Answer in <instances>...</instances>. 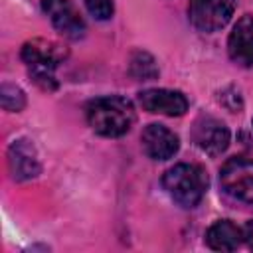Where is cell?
<instances>
[{
	"mask_svg": "<svg viewBox=\"0 0 253 253\" xmlns=\"http://www.w3.org/2000/svg\"><path fill=\"white\" fill-rule=\"evenodd\" d=\"M0 103L4 111L10 113H18L26 107V95L20 87L12 85V83H2L0 87Z\"/></svg>",
	"mask_w": 253,
	"mask_h": 253,
	"instance_id": "obj_14",
	"label": "cell"
},
{
	"mask_svg": "<svg viewBox=\"0 0 253 253\" xmlns=\"http://www.w3.org/2000/svg\"><path fill=\"white\" fill-rule=\"evenodd\" d=\"M67 49L51 40H32L22 47V59L30 67L32 79L45 91L57 89V79L53 75L55 67L63 63Z\"/></svg>",
	"mask_w": 253,
	"mask_h": 253,
	"instance_id": "obj_2",
	"label": "cell"
},
{
	"mask_svg": "<svg viewBox=\"0 0 253 253\" xmlns=\"http://www.w3.org/2000/svg\"><path fill=\"white\" fill-rule=\"evenodd\" d=\"M192 140L202 152L210 156H217L229 144V128L219 119L202 115L196 119L192 126Z\"/></svg>",
	"mask_w": 253,
	"mask_h": 253,
	"instance_id": "obj_6",
	"label": "cell"
},
{
	"mask_svg": "<svg viewBox=\"0 0 253 253\" xmlns=\"http://www.w3.org/2000/svg\"><path fill=\"white\" fill-rule=\"evenodd\" d=\"M162 186L180 208H194L208 190V176L202 166L176 164L164 172Z\"/></svg>",
	"mask_w": 253,
	"mask_h": 253,
	"instance_id": "obj_3",
	"label": "cell"
},
{
	"mask_svg": "<svg viewBox=\"0 0 253 253\" xmlns=\"http://www.w3.org/2000/svg\"><path fill=\"white\" fill-rule=\"evenodd\" d=\"M227 51L235 63L243 67L253 65V16L237 20L227 40Z\"/></svg>",
	"mask_w": 253,
	"mask_h": 253,
	"instance_id": "obj_11",
	"label": "cell"
},
{
	"mask_svg": "<svg viewBox=\"0 0 253 253\" xmlns=\"http://www.w3.org/2000/svg\"><path fill=\"white\" fill-rule=\"evenodd\" d=\"M206 241L215 251H235L243 241V233L233 221L219 219L208 229Z\"/></svg>",
	"mask_w": 253,
	"mask_h": 253,
	"instance_id": "obj_12",
	"label": "cell"
},
{
	"mask_svg": "<svg viewBox=\"0 0 253 253\" xmlns=\"http://www.w3.org/2000/svg\"><path fill=\"white\" fill-rule=\"evenodd\" d=\"M140 140H142V148L146 156H150L152 160H168L180 148L178 136L164 125H156V123L148 125L142 130Z\"/></svg>",
	"mask_w": 253,
	"mask_h": 253,
	"instance_id": "obj_10",
	"label": "cell"
},
{
	"mask_svg": "<svg viewBox=\"0 0 253 253\" xmlns=\"http://www.w3.org/2000/svg\"><path fill=\"white\" fill-rule=\"evenodd\" d=\"M241 233H243V241H245V245L253 251V219L245 221V225L241 227Z\"/></svg>",
	"mask_w": 253,
	"mask_h": 253,
	"instance_id": "obj_16",
	"label": "cell"
},
{
	"mask_svg": "<svg viewBox=\"0 0 253 253\" xmlns=\"http://www.w3.org/2000/svg\"><path fill=\"white\" fill-rule=\"evenodd\" d=\"M42 10L51 20L53 28L69 40H79L85 34V22L69 0H42Z\"/></svg>",
	"mask_w": 253,
	"mask_h": 253,
	"instance_id": "obj_7",
	"label": "cell"
},
{
	"mask_svg": "<svg viewBox=\"0 0 253 253\" xmlns=\"http://www.w3.org/2000/svg\"><path fill=\"white\" fill-rule=\"evenodd\" d=\"M235 0H190V22L196 30L211 34L221 30L233 16Z\"/></svg>",
	"mask_w": 253,
	"mask_h": 253,
	"instance_id": "obj_5",
	"label": "cell"
},
{
	"mask_svg": "<svg viewBox=\"0 0 253 253\" xmlns=\"http://www.w3.org/2000/svg\"><path fill=\"white\" fill-rule=\"evenodd\" d=\"M130 75L134 79H140V81H150V79H156L158 77V67H156V61L150 53L146 51H134L130 55Z\"/></svg>",
	"mask_w": 253,
	"mask_h": 253,
	"instance_id": "obj_13",
	"label": "cell"
},
{
	"mask_svg": "<svg viewBox=\"0 0 253 253\" xmlns=\"http://www.w3.org/2000/svg\"><path fill=\"white\" fill-rule=\"evenodd\" d=\"M85 8L89 10V14L97 20H109L113 16V0H83Z\"/></svg>",
	"mask_w": 253,
	"mask_h": 253,
	"instance_id": "obj_15",
	"label": "cell"
},
{
	"mask_svg": "<svg viewBox=\"0 0 253 253\" xmlns=\"http://www.w3.org/2000/svg\"><path fill=\"white\" fill-rule=\"evenodd\" d=\"M85 117L97 134L117 138L130 130L134 123V107L121 95H105L87 103Z\"/></svg>",
	"mask_w": 253,
	"mask_h": 253,
	"instance_id": "obj_1",
	"label": "cell"
},
{
	"mask_svg": "<svg viewBox=\"0 0 253 253\" xmlns=\"http://www.w3.org/2000/svg\"><path fill=\"white\" fill-rule=\"evenodd\" d=\"M138 103L144 111L166 117H180L188 111V99L172 89H146L138 93Z\"/></svg>",
	"mask_w": 253,
	"mask_h": 253,
	"instance_id": "obj_9",
	"label": "cell"
},
{
	"mask_svg": "<svg viewBox=\"0 0 253 253\" xmlns=\"http://www.w3.org/2000/svg\"><path fill=\"white\" fill-rule=\"evenodd\" d=\"M8 168H10L12 178L18 180V182L32 180L42 172L40 156H38V150L32 144V140L18 138L10 144V148H8Z\"/></svg>",
	"mask_w": 253,
	"mask_h": 253,
	"instance_id": "obj_8",
	"label": "cell"
},
{
	"mask_svg": "<svg viewBox=\"0 0 253 253\" xmlns=\"http://www.w3.org/2000/svg\"><path fill=\"white\" fill-rule=\"evenodd\" d=\"M219 184L233 200L253 204V160L243 156L229 158L219 170Z\"/></svg>",
	"mask_w": 253,
	"mask_h": 253,
	"instance_id": "obj_4",
	"label": "cell"
}]
</instances>
